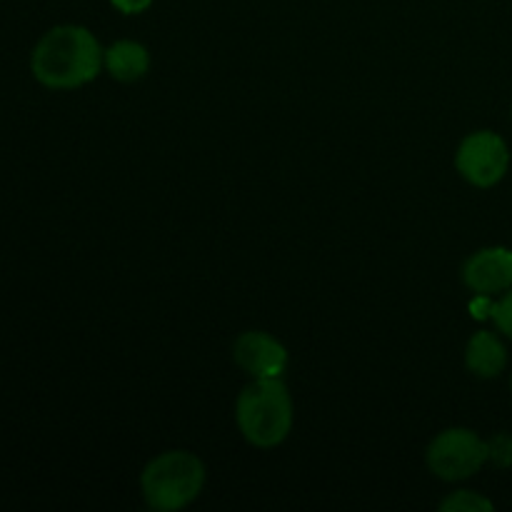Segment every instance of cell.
Listing matches in <instances>:
<instances>
[{
    "instance_id": "13",
    "label": "cell",
    "mask_w": 512,
    "mask_h": 512,
    "mask_svg": "<svg viewBox=\"0 0 512 512\" xmlns=\"http://www.w3.org/2000/svg\"><path fill=\"white\" fill-rule=\"evenodd\" d=\"M110 5L123 15H138L145 13L153 5V0H110Z\"/></svg>"
},
{
    "instance_id": "6",
    "label": "cell",
    "mask_w": 512,
    "mask_h": 512,
    "mask_svg": "<svg viewBox=\"0 0 512 512\" xmlns=\"http://www.w3.org/2000/svg\"><path fill=\"white\" fill-rule=\"evenodd\" d=\"M233 360L240 370L258 378H283L288 368V348L263 330H248L233 345Z\"/></svg>"
},
{
    "instance_id": "8",
    "label": "cell",
    "mask_w": 512,
    "mask_h": 512,
    "mask_svg": "<svg viewBox=\"0 0 512 512\" xmlns=\"http://www.w3.org/2000/svg\"><path fill=\"white\" fill-rule=\"evenodd\" d=\"M465 365L475 378H498L508 365V350L498 335L490 330H478L465 345Z\"/></svg>"
},
{
    "instance_id": "3",
    "label": "cell",
    "mask_w": 512,
    "mask_h": 512,
    "mask_svg": "<svg viewBox=\"0 0 512 512\" xmlns=\"http://www.w3.org/2000/svg\"><path fill=\"white\" fill-rule=\"evenodd\" d=\"M205 488V465L190 450H165L140 473V490L150 510L175 512L198 500Z\"/></svg>"
},
{
    "instance_id": "7",
    "label": "cell",
    "mask_w": 512,
    "mask_h": 512,
    "mask_svg": "<svg viewBox=\"0 0 512 512\" xmlns=\"http://www.w3.org/2000/svg\"><path fill=\"white\" fill-rule=\"evenodd\" d=\"M463 283L478 295H498L512 288V250L483 248L463 265Z\"/></svg>"
},
{
    "instance_id": "10",
    "label": "cell",
    "mask_w": 512,
    "mask_h": 512,
    "mask_svg": "<svg viewBox=\"0 0 512 512\" xmlns=\"http://www.w3.org/2000/svg\"><path fill=\"white\" fill-rule=\"evenodd\" d=\"M443 512H490L493 503L488 498H483L475 490H458V493H450L448 498L440 503Z\"/></svg>"
},
{
    "instance_id": "14",
    "label": "cell",
    "mask_w": 512,
    "mask_h": 512,
    "mask_svg": "<svg viewBox=\"0 0 512 512\" xmlns=\"http://www.w3.org/2000/svg\"><path fill=\"white\" fill-rule=\"evenodd\" d=\"M510 390H512V378H510Z\"/></svg>"
},
{
    "instance_id": "9",
    "label": "cell",
    "mask_w": 512,
    "mask_h": 512,
    "mask_svg": "<svg viewBox=\"0 0 512 512\" xmlns=\"http://www.w3.org/2000/svg\"><path fill=\"white\" fill-rule=\"evenodd\" d=\"M103 68L118 83H135L150 70V50L138 40H118L103 53Z\"/></svg>"
},
{
    "instance_id": "1",
    "label": "cell",
    "mask_w": 512,
    "mask_h": 512,
    "mask_svg": "<svg viewBox=\"0 0 512 512\" xmlns=\"http://www.w3.org/2000/svg\"><path fill=\"white\" fill-rule=\"evenodd\" d=\"M103 45L85 25H55L30 55V70L50 90H75L93 83L103 70Z\"/></svg>"
},
{
    "instance_id": "5",
    "label": "cell",
    "mask_w": 512,
    "mask_h": 512,
    "mask_svg": "<svg viewBox=\"0 0 512 512\" xmlns=\"http://www.w3.org/2000/svg\"><path fill=\"white\" fill-rule=\"evenodd\" d=\"M455 168L475 188H493L510 168L508 143L493 130H478L463 138L455 153Z\"/></svg>"
},
{
    "instance_id": "11",
    "label": "cell",
    "mask_w": 512,
    "mask_h": 512,
    "mask_svg": "<svg viewBox=\"0 0 512 512\" xmlns=\"http://www.w3.org/2000/svg\"><path fill=\"white\" fill-rule=\"evenodd\" d=\"M488 463L498 468H510L512 465V435L498 433L488 440Z\"/></svg>"
},
{
    "instance_id": "12",
    "label": "cell",
    "mask_w": 512,
    "mask_h": 512,
    "mask_svg": "<svg viewBox=\"0 0 512 512\" xmlns=\"http://www.w3.org/2000/svg\"><path fill=\"white\" fill-rule=\"evenodd\" d=\"M490 315H493V323L498 325L500 333L512 340V288L505 290L503 298L490 308Z\"/></svg>"
},
{
    "instance_id": "4",
    "label": "cell",
    "mask_w": 512,
    "mask_h": 512,
    "mask_svg": "<svg viewBox=\"0 0 512 512\" xmlns=\"http://www.w3.org/2000/svg\"><path fill=\"white\" fill-rule=\"evenodd\" d=\"M425 463L435 478L460 483L473 478L488 463V440L470 428H448L430 440Z\"/></svg>"
},
{
    "instance_id": "2",
    "label": "cell",
    "mask_w": 512,
    "mask_h": 512,
    "mask_svg": "<svg viewBox=\"0 0 512 512\" xmlns=\"http://www.w3.org/2000/svg\"><path fill=\"white\" fill-rule=\"evenodd\" d=\"M293 420V398L280 378L253 380L235 403V423L253 448L270 450L283 445L293 430Z\"/></svg>"
}]
</instances>
